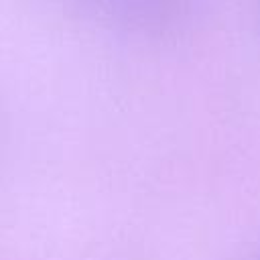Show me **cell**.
I'll use <instances>...</instances> for the list:
<instances>
[{"label":"cell","mask_w":260,"mask_h":260,"mask_svg":"<svg viewBox=\"0 0 260 260\" xmlns=\"http://www.w3.org/2000/svg\"><path fill=\"white\" fill-rule=\"evenodd\" d=\"M258 8H260V0H258Z\"/></svg>","instance_id":"6da1fadb"}]
</instances>
